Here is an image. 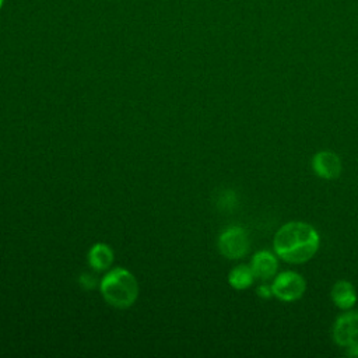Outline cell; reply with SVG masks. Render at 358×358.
Masks as SVG:
<instances>
[{
  "label": "cell",
  "instance_id": "cell-2",
  "mask_svg": "<svg viewBox=\"0 0 358 358\" xmlns=\"http://www.w3.org/2000/svg\"><path fill=\"white\" fill-rule=\"evenodd\" d=\"M101 292L109 305L124 309L136 302L138 284L130 271L117 267L103 275L101 281Z\"/></svg>",
  "mask_w": 358,
  "mask_h": 358
},
{
  "label": "cell",
  "instance_id": "cell-1",
  "mask_svg": "<svg viewBox=\"0 0 358 358\" xmlns=\"http://www.w3.org/2000/svg\"><path fill=\"white\" fill-rule=\"evenodd\" d=\"M320 235L317 229L303 221H289L282 224L273 239L274 253L291 264L309 262L317 252Z\"/></svg>",
  "mask_w": 358,
  "mask_h": 358
},
{
  "label": "cell",
  "instance_id": "cell-13",
  "mask_svg": "<svg viewBox=\"0 0 358 358\" xmlns=\"http://www.w3.org/2000/svg\"><path fill=\"white\" fill-rule=\"evenodd\" d=\"M80 282H81V285H83L85 289H91V288L95 285L94 277L90 275V274H83V275L80 277Z\"/></svg>",
  "mask_w": 358,
  "mask_h": 358
},
{
  "label": "cell",
  "instance_id": "cell-15",
  "mask_svg": "<svg viewBox=\"0 0 358 358\" xmlns=\"http://www.w3.org/2000/svg\"><path fill=\"white\" fill-rule=\"evenodd\" d=\"M3 1H4V0H0V8H1V6H3Z\"/></svg>",
  "mask_w": 358,
  "mask_h": 358
},
{
  "label": "cell",
  "instance_id": "cell-11",
  "mask_svg": "<svg viewBox=\"0 0 358 358\" xmlns=\"http://www.w3.org/2000/svg\"><path fill=\"white\" fill-rule=\"evenodd\" d=\"M220 201H221L220 204H221L222 208L231 210V208H234V206L236 204V194H235L234 192H231V190H227V192L221 196Z\"/></svg>",
  "mask_w": 358,
  "mask_h": 358
},
{
  "label": "cell",
  "instance_id": "cell-3",
  "mask_svg": "<svg viewBox=\"0 0 358 358\" xmlns=\"http://www.w3.org/2000/svg\"><path fill=\"white\" fill-rule=\"evenodd\" d=\"M250 241L245 228L232 225L225 228L218 236L220 253L231 260L242 259L249 252Z\"/></svg>",
  "mask_w": 358,
  "mask_h": 358
},
{
  "label": "cell",
  "instance_id": "cell-14",
  "mask_svg": "<svg viewBox=\"0 0 358 358\" xmlns=\"http://www.w3.org/2000/svg\"><path fill=\"white\" fill-rule=\"evenodd\" d=\"M345 354L350 355V357H358V343H357V344H352V345H350V347H347Z\"/></svg>",
  "mask_w": 358,
  "mask_h": 358
},
{
  "label": "cell",
  "instance_id": "cell-4",
  "mask_svg": "<svg viewBox=\"0 0 358 358\" xmlns=\"http://www.w3.org/2000/svg\"><path fill=\"white\" fill-rule=\"evenodd\" d=\"M271 289L273 295L277 299L282 302H294L303 295L306 289V282L299 273L287 270L274 275Z\"/></svg>",
  "mask_w": 358,
  "mask_h": 358
},
{
  "label": "cell",
  "instance_id": "cell-9",
  "mask_svg": "<svg viewBox=\"0 0 358 358\" xmlns=\"http://www.w3.org/2000/svg\"><path fill=\"white\" fill-rule=\"evenodd\" d=\"M112 262H113V252L105 243H95L88 252V263L96 271L108 270Z\"/></svg>",
  "mask_w": 358,
  "mask_h": 358
},
{
  "label": "cell",
  "instance_id": "cell-5",
  "mask_svg": "<svg viewBox=\"0 0 358 358\" xmlns=\"http://www.w3.org/2000/svg\"><path fill=\"white\" fill-rule=\"evenodd\" d=\"M333 340L340 347L358 343V312L341 313L333 324Z\"/></svg>",
  "mask_w": 358,
  "mask_h": 358
},
{
  "label": "cell",
  "instance_id": "cell-8",
  "mask_svg": "<svg viewBox=\"0 0 358 358\" xmlns=\"http://www.w3.org/2000/svg\"><path fill=\"white\" fill-rule=\"evenodd\" d=\"M330 296L333 303L344 310L351 309L357 302V291L354 285L347 280H338L334 282L330 291Z\"/></svg>",
  "mask_w": 358,
  "mask_h": 358
},
{
  "label": "cell",
  "instance_id": "cell-12",
  "mask_svg": "<svg viewBox=\"0 0 358 358\" xmlns=\"http://www.w3.org/2000/svg\"><path fill=\"white\" fill-rule=\"evenodd\" d=\"M256 294H257L260 298H263V299H268V298L274 296V295H273V289H271V284H270V285H268V284H260V285L257 287V289H256Z\"/></svg>",
  "mask_w": 358,
  "mask_h": 358
},
{
  "label": "cell",
  "instance_id": "cell-10",
  "mask_svg": "<svg viewBox=\"0 0 358 358\" xmlns=\"http://www.w3.org/2000/svg\"><path fill=\"white\" fill-rule=\"evenodd\" d=\"M255 278L256 277L250 266H246V264H239L234 267L228 274V282L236 291H243L250 288L252 284L255 282Z\"/></svg>",
  "mask_w": 358,
  "mask_h": 358
},
{
  "label": "cell",
  "instance_id": "cell-7",
  "mask_svg": "<svg viewBox=\"0 0 358 358\" xmlns=\"http://www.w3.org/2000/svg\"><path fill=\"white\" fill-rule=\"evenodd\" d=\"M250 268L256 278L266 281L274 278L278 270V256L270 250H259L250 260Z\"/></svg>",
  "mask_w": 358,
  "mask_h": 358
},
{
  "label": "cell",
  "instance_id": "cell-6",
  "mask_svg": "<svg viewBox=\"0 0 358 358\" xmlns=\"http://www.w3.org/2000/svg\"><path fill=\"white\" fill-rule=\"evenodd\" d=\"M312 169L319 178L326 180H333L341 175L343 164L340 157L336 152L323 150L313 155Z\"/></svg>",
  "mask_w": 358,
  "mask_h": 358
}]
</instances>
